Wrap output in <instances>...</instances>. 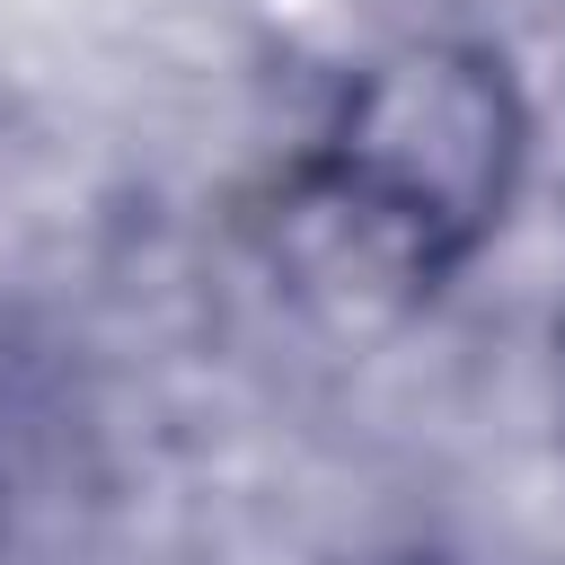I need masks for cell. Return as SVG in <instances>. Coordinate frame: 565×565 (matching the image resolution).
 Returning <instances> with one entry per match:
<instances>
[{
    "instance_id": "6da1fadb",
    "label": "cell",
    "mask_w": 565,
    "mask_h": 565,
    "mask_svg": "<svg viewBox=\"0 0 565 565\" xmlns=\"http://www.w3.org/2000/svg\"><path fill=\"white\" fill-rule=\"evenodd\" d=\"M530 168V106L494 44L406 35L371 53L282 177V256L380 309L433 300L486 256Z\"/></svg>"
}]
</instances>
